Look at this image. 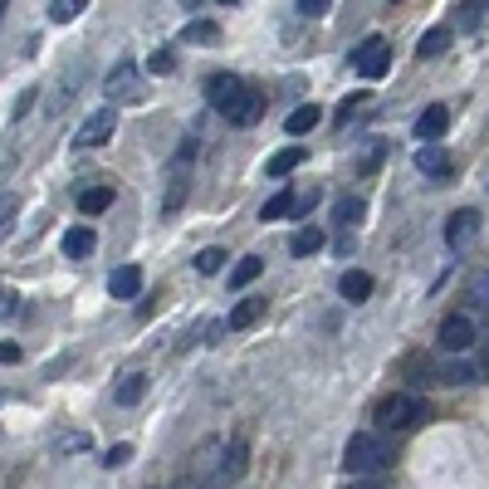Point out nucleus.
Here are the masks:
<instances>
[{
    "mask_svg": "<svg viewBox=\"0 0 489 489\" xmlns=\"http://www.w3.org/2000/svg\"><path fill=\"white\" fill-rule=\"evenodd\" d=\"M387 465H391V446L372 431H357L348 446H343V470H348L353 480H372Z\"/></svg>",
    "mask_w": 489,
    "mask_h": 489,
    "instance_id": "1",
    "label": "nucleus"
},
{
    "mask_svg": "<svg viewBox=\"0 0 489 489\" xmlns=\"http://www.w3.org/2000/svg\"><path fill=\"white\" fill-rule=\"evenodd\" d=\"M426 416H431L426 397H416V391H391V397H381V407H377V426L391 431V436H407L426 421Z\"/></svg>",
    "mask_w": 489,
    "mask_h": 489,
    "instance_id": "2",
    "label": "nucleus"
},
{
    "mask_svg": "<svg viewBox=\"0 0 489 489\" xmlns=\"http://www.w3.org/2000/svg\"><path fill=\"white\" fill-rule=\"evenodd\" d=\"M475 338H480V328H475V318L470 314H446L440 318V328H436V348L440 353H475Z\"/></svg>",
    "mask_w": 489,
    "mask_h": 489,
    "instance_id": "3",
    "label": "nucleus"
},
{
    "mask_svg": "<svg viewBox=\"0 0 489 489\" xmlns=\"http://www.w3.org/2000/svg\"><path fill=\"white\" fill-rule=\"evenodd\" d=\"M103 99H108V108H113V103H137L142 99V74H137L133 59H123V64L103 79Z\"/></svg>",
    "mask_w": 489,
    "mask_h": 489,
    "instance_id": "4",
    "label": "nucleus"
},
{
    "mask_svg": "<svg viewBox=\"0 0 489 489\" xmlns=\"http://www.w3.org/2000/svg\"><path fill=\"white\" fill-rule=\"evenodd\" d=\"M249 475V440L245 436H230L225 440V450H221V465H216V484H240Z\"/></svg>",
    "mask_w": 489,
    "mask_h": 489,
    "instance_id": "5",
    "label": "nucleus"
},
{
    "mask_svg": "<svg viewBox=\"0 0 489 489\" xmlns=\"http://www.w3.org/2000/svg\"><path fill=\"white\" fill-rule=\"evenodd\" d=\"M353 69H357L362 79H381V74L391 69V44L381 40V34H377V40H362V44L353 50Z\"/></svg>",
    "mask_w": 489,
    "mask_h": 489,
    "instance_id": "6",
    "label": "nucleus"
},
{
    "mask_svg": "<svg viewBox=\"0 0 489 489\" xmlns=\"http://www.w3.org/2000/svg\"><path fill=\"white\" fill-rule=\"evenodd\" d=\"M118 133V113L113 108H103V113H93V118H83L79 123V133H74V147L79 152H89V147H103Z\"/></svg>",
    "mask_w": 489,
    "mask_h": 489,
    "instance_id": "7",
    "label": "nucleus"
},
{
    "mask_svg": "<svg viewBox=\"0 0 489 489\" xmlns=\"http://www.w3.org/2000/svg\"><path fill=\"white\" fill-rule=\"evenodd\" d=\"M249 89V83L240 79V74H211V83H206V103L216 113H230L235 103H240V93Z\"/></svg>",
    "mask_w": 489,
    "mask_h": 489,
    "instance_id": "8",
    "label": "nucleus"
},
{
    "mask_svg": "<svg viewBox=\"0 0 489 489\" xmlns=\"http://www.w3.org/2000/svg\"><path fill=\"white\" fill-rule=\"evenodd\" d=\"M475 230H480V211L475 206H460L456 216L446 221V240H450V249H465L475 240Z\"/></svg>",
    "mask_w": 489,
    "mask_h": 489,
    "instance_id": "9",
    "label": "nucleus"
},
{
    "mask_svg": "<svg viewBox=\"0 0 489 489\" xmlns=\"http://www.w3.org/2000/svg\"><path fill=\"white\" fill-rule=\"evenodd\" d=\"M446 127H450V108L446 103H431V108H421V118H416V142H440L446 137Z\"/></svg>",
    "mask_w": 489,
    "mask_h": 489,
    "instance_id": "10",
    "label": "nucleus"
},
{
    "mask_svg": "<svg viewBox=\"0 0 489 489\" xmlns=\"http://www.w3.org/2000/svg\"><path fill=\"white\" fill-rule=\"evenodd\" d=\"M147 387H152L147 372H123V377H118V387H113V401H118V407H142Z\"/></svg>",
    "mask_w": 489,
    "mask_h": 489,
    "instance_id": "11",
    "label": "nucleus"
},
{
    "mask_svg": "<svg viewBox=\"0 0 489 489\" xmlns=\"http://www.w3.org/2000/svg\"><path fill=\"white\" fill-rule=\"evenodd\" d=\"M338 294L348 304H367V299H372V274H367V269H343L338 274Z\"/></svg>",
    "mask_w": 489,
    "mask_h": 489,
    "instance_id": "12",
    "label": "nucleus"
},
{
    "mask_svg": "<svg viewBox=\"0 0 489 489\" xmlns=\"http://www.w3.org/2000/svg\"><path fill=\"white\" fill-rule=\"evenodd\" d=\"M108 294H113V299H137V294H142V269L137 265H118L108 274Z\"/></svg>",
    "mask_w": 489,
    "mask_h": 489,
    "instance_id": "13",
    "label": "nucleus"
},
{
    "mask_svg": "<svg viewBox=\"0 0 489 489\" xmlns=\"http://www.w3.org/2000/svg\"><path fill=\"white\" fill-rule=\"evenodd\" d=\"M259 108H265V99H259L255 89H245V93H240V103H235L230 113H225V123H230V127H255V123H259Z\"/></svg>",
    "mask_w": 489,
    "mask_h": 489,
    "instance_id": "14",
    "label": "nucleus"
},
{
    "mask_svg": "<svg viewBox=\"0 0 489 489\" xmlns=\"http://www.w3.org/2000/svg\"><path fill=\"white\" fill-rule=\"evenodd\" d=\"M182 201H186V162H172V172H166V201H162V211H166V216H176V211H182Z\"/></svg>",
    "mask_w": 489,
    "mask_h": 489,
    "instance_id": "15",
    "label": "nucleus"
},
{
    "mask_svg": "<svg viewBox=\"0 0 489 489\" xmlns=\"http://www.w3.org/2000/svg\"><path fill=\"white\" fill-rule=\"evenodd\" d=\"M416 166H421L426 176H450V152L436 147V142H426V147L416 152Z\"/></svg>",
    "mask_w": 489,
    "mask_h": 489,
    "instance_id": "16",
    "label": "nucleus"
},
{
    "mask_svg": "<svg viewBox=\"0 0 489 489\" xmlns=\"http://www.w3.org/2000/svg\"><path fill=\"white\" fill-rule=\"evenodd\" d=\"M465 304H470L475 314H489V269H475L470 279H465Z\"/></svg>",
    "mask_w": 489,
    "mask_h": 489,
    "instance_id": "17",
    "label": "nucleus"
},
{
    "mask_svg": "<svg viewBox=\"0 0 489 489\" xmlns=\"http://www.w3.org/2000/svg\"><path fill=\"white\" fill-rule=\"evenodd\" d=\"M265 221H284V216H299V191H274L265 201V211H259Z\"/></svg>",
    "mask_w": 489,
    "mask_h": 489,
    "instance_id": "18",
    "label": "nucleus"
},
{
    "mask_svg": "<svg viewBox=\"0 0 489 489\" xmlns=\"http://www.w3.org/2000/svg\"><path fill=\"white\" fill-rule=\"evenodd\" d=\"M318 118H324V108H318V103H299V108L284 118V127H289L294 137H304V133H314V127H318Z\"/></svg>",
    "mask_w": 489,
    "mask_h": 489,
    "instance_id": "19",
    "label": "nucleus"
},
{
    "mask_svg": "<svg viewBox=\"0 0 489 489\" xmlns=\"http://www.w3.org/2000/svg\"><path fill=\"white\" fill-rule=\"evenodd\" d=\"M259 318H265V299H240V304H235V314L225 318V328H255Z\"/></svg>",
    "mask_w": 489,
    "mask_h": 489,
    "instance_id": "20",
    "label": "nucleus"
},
{
    "mask_svg": "<svg viewBox=\"0 0 489 489\" xmlns=\"http://www.w3.org/2000/svg\"><path fill=\"white\" fill-rule=\"evenodd\" d=\"M64 255H69V259H89V255H93V230H89V225H74V230H64Z\"/></svg>",
    "mask_w": 489,
    "mask_h": 489,
    "instance_id": "21",
    "label": "nucleus"
},
{
    "mask_svg": "<svg viewBox=\"0 0 489 489\" xmlns=\"http://www.w3.org/2000/svg\"><path fill=\"white\" fill-rule=\"evenodd\" d=\"M318 249H324V230H318V225H304V230H294V240H289V255H318Z\"/></svg>",
    "mask_w": 489,
    "mask_h": 489,
    "instance_id": "22",
    "label": "nucleus"
},
{
    "mask_svg": "<svg viewBox=\"0 0 489 489\" xmlns=\"http://www.w3.org/2000/svg\"><path fill=\"white\" fill-rule=\"evenodd\" d=\"M108 206H113V186H89V191L79 196V211H83V216H103Z\"/></svg>",
    "mask_w": 489,
    "mask_h": 489,
    "instance_id": "23",
    "label": "nucleus"
},
{
    "mask_svg": "<svg viewBox=\"0 0 489 489\" xmlns=\"http://www.w3.org/2000/svg\"><path fill=\"white\" fill-rule=\"evenodd\" d=\"M450 50V30H426L421 34V44H416V59H440V54H446Z\"/></svg>",
    "mask_w": 489,
    "mask_h": 489,
    "instance_id": "24",
    "label": "nucleus"
},
{
    "mask_svg": "<svg viewBox=\"0 0 489 489\" xmlns=\"http://www.w3.org/2000/svg\"><path fill=\"white\" fill-rule=\"evenodd\" d=\"M304 157H308L304 147H284V152H274V157H269L265 172H269V176H289L294 166H304Z\"/></svg>",
    "mask_w": 489,
    "mask_h": 489,
    "instance_id": "25",
    "label": "nucleus"
},
{
    "mask_svg": "<svg viewBox=\"0 0 489 489\" xmlns=\"http://www.w3.org/2000/svg\"><path fill=\"white\" fill-rule=\"evenodd\" d=\"M259 274H265V259H259V255H245L240 265L230 269V289H245V284L259 279Z\"/></svg>",
    "mask_w": 489,
    "mask_h": 489,
    "instance_id": "26",
    "label": "nucleus"
},
{
    "mask_svg": "<svg viewBox=\"0 0 489 489\" xmlns=\"http://www.w3.org/2000/svg\"><path fill=\"white\" fill-rule=\"evenodd\" d=\"M216 40H221V25H216V20H191V25H186V44H201V50H211Z\"/></svg>",
    "mask_w": 489,
    "mask_h": 489,
    "instance_id": "27",
    "label": "nucleus"
},
{
    "mask_svg": "<svg viewBox=\"0 0 489 489\" xmlns=\"http://www.w3.org/2000/svg\"><path fill=\"white\" fill-rule=\"evenodd\" d=\"M333 221H338L343 230L357 225V221H362V201H357V196H338V201H333Z\"/></svg>",
    "mask_w": 489,
    "mask_h": 489,
    "instance_id": "28",
    "label": "nucleus"
},
{
    "mask_svg": "<svg viewBox=\"0 0 489 489\" xmlns=\"http://www.w3.org/2000/svg\"><path fill=\"white\" fill-rule=\"evenodd\" d=\"M83 10H89V0H54V5H50V20H54V25H69V20H79Z\"/></svg>",
    "mask_w": 489,
    "mask_h": 489,
    "instance_id": "29",
    "label": "nucleus"
},
{
    "mask_svg": "<svg viewBox=\"0 0 489 489\" xmlns=\"http://www.w3.org/2000/svg\"><path fill=\"white\" fill-rule=\"evenodd\" d=\"M387 152H391L387 142H367V147H362V162H357V172H362V176H367V172H377V166L387 162Z\"/></svg>",
    "mask_w": 489,
    "mask_h": 489,
    "instance_id": "30",
    "label": "nucleus"
},
{
    "mask_svg": "<svg viewBox=\"0 0 489 489\" xmlns=\"http://www.w3.org/2000/svg\"><path fill=\"white\" fill-rule=\"evenodd\" d=\"M191 265H196V274H221V269H225V249L211 245V249H201V255L191 259Z\"/></svg>",
    "mask_w": 489,
    "mask_h": 489,
    "instance_id": "31",
    "label": "nucleus"
},
{
    "mask_svg": "<svg viewBox=\"0 0 489 489\" xmlns=\"http://www.w3.org/2000/svg\"><path fill=\"white\" fill-rule=\"evenodd\" d=\"M176 69V54L172 50H152L147 54V74H172Z\"/></svg>",
    "mask_w": 489,
    "mask_h": 489,
    "instance_id": "32",
    "label": "nucleus"
},
{
    "mask_svg": "<svg viewBox=\"0 0 489 489\" xmlns=\"http://www.w3.org/2000/svg\"><path fill=\"white\" fill-rule=\"evenodd\" d=\"M357 108H367V93H348V99L338 103V123H353Z\"/></svg>",
    "mask_w": 489,
    "mask_h": 489,
    "instance_id": "33",
    "label": "nucleus"
},
{
    "mask_svg": "<svg viewBox=\"0 0 489 489\" xmlns=\"http://www.w3.org/2000/svg\"><path fill=\"white\" fill-rule=\"evenodd\" d=\"M480 20H484V5H465V10H460V30H465V34L480 30Z\"/></svg>",
    "mask_w": 489,
    "mask_h": 489,
    "instance_id": "34",
    "label": "nucleus"
},
{
    "mask_svg": "<svg viewBox=\"0 0 489 489\" xmlns=\"http://www.w3.org/2000/svg\"><path fill=\"white\" fill-rule=\"evenodd\" d=\"M127 460H133V446H108V456H103L108 470H118V465H127Z\"/></svg>",
    "mask_w": 489,
    "mask_h": 489,
    "instance_id": "35",
    "label": "nucleus"
},
{
    "mask_svg": "<svg viewBox=\"0 0 489 489\" xmlns=\"http://www.w3.org/2000/svg\"><path fill=\"white\" fill-rule=\"evenodd\" d=\"M328 5H333V0H299L304 15H328Z\"/></svg>",
    "mask_w": 489,
    "mask_h": 489,
    "instance_id": "36",
    "label": "nucleus"
},
{
    "mask_svg": "<svg viewBox=\"0 0 489 489\" xmlns=\"http://www.w3.org/2000/svg\"><path fill=\"white\" fill-rule=\"evenodd\" d=\"M0 362H5V367L20 362V348H15V343H0Z\"/></svg>",
    "mask_w": 489,
    "mask_h": 489,
    "instance_id": "37",
    "label": "nucleus"
},
{
    "mask_svg": "<svg viewBox=\"0 0 489 489\" xmlns=\"http://www.w3.org/2000/svg\"><path fill=\"white\" fill-rule=\"evenodd\" d=\"M10 216H15V196H10V191H5V196H0V225H5Z\"/></svg>",
    "mask_w": 489,
    "mask_h": 489,
    "instance_id": "38",
    "label": "nucleus"
},
{
    "mask_svg": "<svg viewBox=\"0 0 489 489\" xmlns=\"http://www.w3.org/2000/svg\"><path fill=\"white\" fill-rule=\"evenodd\" d=\"M348 489H391V484H381V480H377V475H372V480H353Z\"/></svg>",
    "mask_w": 489,
    "mask_h": 489,
    "instance_id": "39",
    "label": "nucleus"
},
{
    "mask_svg": "<svg viewBox=\"0 0 489 489\" xmlns=\"http://www.w3.org/2000/svg\"><path fill=\"white\" fill-rule=\"evenodd\" d=\"M182 5H186V10H196V5H201V0H182Z\"/></svg>",
    "mask_w": 489,
    "mask_h": 489,
    "instance_id": "40",
    "label": "nucleus"
},
{
    "mask_svg": "<svg viewBox=\"0 0 489 489\" xmlns=\"http://www.w3.org/2000/svg\"><path fill=\"white\" fill-rule=\"evenodd\" d=\"M221 5H245V0H221Z\"/></svg>",
    "mask_w": 489,
    "mask_h": 489,
    "instance_id": "41",
    "label": "nucleus"
},
{
    "mask_svg": "<svg viewBox=\"0 0 489 489\" xmlns=\"http://www.w3.org/2000/svg\"><path fill=\"white\" fill-rule=\"evenodd\" d=\"M484 15H489V0H484Z\"/></svg>",
    "mask_w": 489,
    "mask_h": 489,
    "instance_id": "42",
    "label": "nucleus"
}]
</instances>
